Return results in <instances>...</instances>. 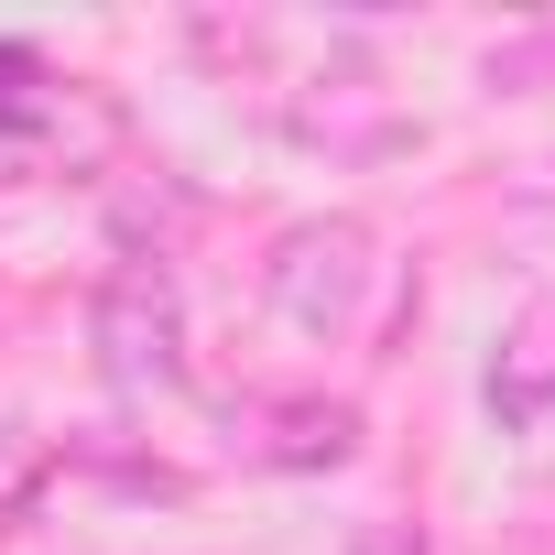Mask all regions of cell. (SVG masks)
I'll list each match as a JSON object with an SVG mask.
<instances>
[{
  "label": "cell",
  "instance_id": "6da1fadb",
  "mask_svg": "<svg viewBox=\"0 0 555 555\" xmlns=\"http://www.w3.org/2000/svg\"><path fill=\"white\" fill-rule=\"evenodd\" d=\"M88 349L120 392H175L185 382V306L164 261H120L109 284L88 295Z\"/></svg>",
  "mask_w": 555,
  "mask_h": 555
},
{
  "label": "cell",
  "instance_id": "52a82bcc",
  "mask_svg": "<svg viewBox=\"0 0 555 555\" xmlns=\"http://www.w3.org/2000/svg\"><path fill=\"white\" fill-rule=\"evenodd\" d=\"M23 77H34V55H23V44H0V109H23V99H34Z\"/></svg>",
  "mask_w": 555,
  "mask_h": 555
},
{
  "label": "cell",
  "instance_id": "3957f363",
  "mask_svg": "<svg viewBox=\"0 0 555 555\" xmlns=\"http://www.w3.org/2000/svg\"><path fill=\"white\" fill-rule=\"evenodd\" d=\"M544 403H555V306H522V327L490 360V414H501V436H522V425H544Z\"/></svg>",
  "mask_w": 555,
  "mask_h": 555
},
{
  "label": "cell",
  "instance_id": "277c9868",
  "mask_svg": "<svg viewBox=\"0 0 555 555\" xmlns=\"http://www.w3.org/2000/svg\"><path fill=\"white\" fill-rule=\"evenodd\" d=\"M272 425H284V436H272L284 468H338V457L360 447V414H349V403H284Z\"/></svg>",
  "mask_w": 555,
  "mask_h": 555
},
{
  "label": "cell",
  "instance_id": "8992f818",
  "mask_svg": "<svg viewBox=\"0 0 555 555\" xmlns=\"http://www.w3.org/2000/svg\"><path fill=\"white\" fill-rule=\"evenodd\" d=\"M349 555H425V544H414L403 522H360V533H349Z\"/></svg>",
  "mask_w": 555,
  "mask_h": 555
},
{
  "label": "cell",
  "instance_id": "5b68a950",
  "mask_svg": "<svg viewBox=\"0 0 555 555\" xmlns=\"http://www.w3.org/2000/svg\"><path fill=\"white\" fill-rule=\"evenodd\" d=\"M34 153H44V120L34 109H0V175H23Z\"/></svg>",
  "mask_w": 555,
  "mask_h": 555
},
{
  "label": "cell",
  "instance_id": "7a4b0ae2",
  "mask_svg": "<svg viewBox=\"0 0 555 555\" xmlns=\"http://www.w3.org/2000/svg\"><path fill=\"white\" fill-rule=\"evenodd\" d=\"M360 284H371V229L360 218H306L272 250V317L306 327V338H338L360 317Z\"/></svg>",
  "mask_w": 555,
  "mask_h": 555
}]
</instances>
